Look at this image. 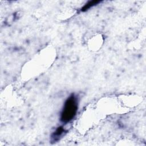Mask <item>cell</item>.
<instances>
[{
  "mask_svg": "<svg viewBox=\"0 0 146 146\" xmlns=\"http://www.w3.org/2000/svg\"><path fill=\"white\" fill-rule=\"evenodd\" d=\"M78 109V98L74 94H72L64 103L61 112L60 121L63 123H67L71 121L76 116Z\"/></svg>",
  "mask_w": 146,
  "mask_h": 146,
  "instance_id": "1",
  "label": "cell"
},
{
  "mask_svg": "<svg viewBox=\"0 0 146 146\" xmlns=\"http://www.w3.org/2000/svg\"><path fill=\"white\" fill-rule=\"evenodd\" d=\"M65 132V129L63 127H59L55 130L54 133L52 135V140L53 141H56L59 139V138L63 135Z\"/></svg>",
  "mask_w": 146,
  "mask_h": 146,
  "instance_id": "2",
  "label": "cell"
},
{
  "mask_svg": "<svg viewBox=\"0 0 146 146\" xmlns=\"http://www.w3.org/2000/svg\"><path fill=\"white\" fill-rule=\"evenodd\" d=\"M99 2H100V1H98V0H93V1H88L87 3H86L83 7L81 9V11H86L87 10H88L89 9H90L91 7L96 5L97 4H98Z\"/></svg>",
  "mask_w": 146,
  "mask_h": 146,
  "instance_id": "3",
  "label": "cell"
}]
</instances>
